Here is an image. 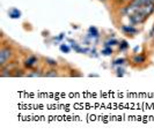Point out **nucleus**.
<instances>
[{
    "label": "nucleus",
    "instance_id": "obj_7",
    "mask_svg": "<svg viewBox=\"0 0 154 135\" xmlns=\"http://www.w3.org/2000/svg\"><path fill=\"white\" fill-rule=\"evenodd\" d=\"M88 35H89V37H92V38H99L100 37L99 30L96 29L95 27H91V28L88 29Z\"/></svg>",
    "mask_w": 154,
    "mask_h": 135
},
{
    "label": "nucleus",
    "instance_id": "obj_5",
    "mask_svg": "<svg viewBox=\"0 0 154 135\" xmlns=\"http://www.w3.org/2000/svg\"><path fill=\"white\" fill-rule=\"evenodd\" d=\"M69 42L72 43V44H71V47H72V49H73L77 53H87L88 51H89L88 49H84V47H81L80 45L77 44L75 42H73L72 39H69Z\"/></svg>",
    "mask_w": 154,
    "mask_h": 135
},
{
    "label": "nucleus",
    "instance_id": "obj_2",
    "mask_svg": "<svg viewBox=\"0 0 154 135\" xmlns=\"http://www.w3.org/2000/svg\"><path fill=\"white\" fill-rule=\"evenodd\" d=\"M12 57H13V50H12V47H9V46H2L1 50H0V65H1V67L5 66V65H7L8 61L12 59Z\"/></svg>",
    "mask_w": 154,
    "mask_h": 135
},
{
    "label": "nucleus",
    "instance_id": "obj_19",
    "mask_svg": "<svg viewBox=\"0 0 154 135\" xmlns=\"http://www.w3.org/2000/svg\"><path fill=\"white\" fill-rule=\"evenodd\" d=\"M153 34H154V28L152 29V31H151V36H153Z\"/></svg>",
    "mask_w": 154,
    "mask_h": 135
},
{
    "label": "nucleus",
    "instance_id": "obj_21",
    "mask_svg": "<svg viewBox=\"0 0 154 135\" xmlns=\"http://www.w3.org/2000/svg\"><path fill=\"white\" fill-rule=\"evenodd\" d=\"M101 1H104V0H101Z\"/></svg>",
    "mask_w": 154,
    "mask_h": 135
},
{
    "label": "nucleus",
    "instance_id": "obj_6",
    "mask_svg": "<svg viewBox=\"0 0 154 135\" xmlns=\"http://www.w3.org/2000/svg\"><path fill=\"white\" fill-rule=\"evenodd\" d=\"M9 17L11 19H20L21 17V12L17 8H12L9 10Z\"/></svg>",
    "mask_w": 154,
    "mask_h": 135
},
{
    "label": "nucleus",
    "instance_id": "obj_8",
    "mask_svg": "<svg viewBox=\"0 0 154 135\" xmlns=\"http://www.w3.org/2000/svg\"><path fill=\"white\" fill-rule=\"evenodd\" d=\"M132 61H133L134 64H143V62H145V61H146V56H144V54L134 56V57H133V59H132Z\"/></svg>",
    "mask_w": 154,
    "mask_h": 135
},
{
    "label": "nucleus",
    "instance_id": "obj_3",
    "mask_svg": "<svg viewBox=\"0 0 154 135\" xmlns=\"http://www.w3.org/2000/svg\"><path fill=\"white\" fill-rule=\"evenodd\" d=\"M37 62H38V59H37V57L36 56H29L27 59L24 60V66L27 68H34L36 65H37Z\"/></svg>",
    "mask_w": 154,
    "mask_h": 135
},
{
    "label": "nucleus",
    "instance_id": "obj_12",
    "mask_svg": "<svg viewBox=\"0 0 154 135\" xmlns=\"http://www.w3.org/2000/svg\"><path fill=\"white\" fill-rule=\"evenodd\" d=\"M102 54L103 56H111L112 54V49L110 46H104V49L102 50Z\"/></svg>",
    "mask_w": 154,
    "mask_h": 135
},
{
    "label": "nucleus",
    "instance_id": "obj_20",
    "mask_svg": "<svg viewBox=\"0 0 154 135\" xmlns=\"http://www.w3.org/2000/svg\"><path fill=\"white\" fill-rule=\"evenodd\" d=\"M122 1H124V2H130L131 0H122Z\"/></svg>",
    "mask_w": 154,
    "mask_h": 135
},
{
    "label": "nucleus",
    "instance_id": "obj_17",
    "mask_svg": "<svg viewBox=\"0 0 154 135\" xmlns=\"http://www.w3.org/2000/svg\"><path fill=\"white\" fill-rule=\"evenodd\" d=\"M116 72H117V73H116V75H117L118 77H122V76L124 75V72H125V70H124L121 66H118V67H117V69H116Z\"/></svg>",
    "mask_w": 154,
    "mask_h": 135
},
{
    "label": "nucleus",
    "instance_id": "obj_11",
    "mask_svg": "<svg viewBox=\"0 0 154 135\" xmlns=\"http://www.w3.org/2000/svg\"><path fill=\"white\" fill-rule=\"evenodd\" d=\"M126 62V59L125 58H118V59H116L114 62H112V66H122Z\"/></svg>",
    "mask_w": 154,
    "mask_h": 135
},
{
    "label": "nucleus",
    "instance_id": "obj_10",
    "mask_svg": "<svg viewBox=\"0 0 154 135\" xmlns=\"http://www.w3.org/2000/svg\"><path fill=\"white\" fill-rule=\"evenodd\" d=\"M119 44V42L117 40V39H115V38H112V39H109V40H107L106 43H104V46H115V45H118Z\"/></svg>",
    "mask_w": 154,
    "mask_h": 135
},
{
    "label": "nucleus",
    "instance_id": "obj_4",
    "mask_svg": "<svg viewBox=\"0 0 154 135\" xmlns=\"http://www.w3.org/2000/svg\"><path fill=\"white\" fill-rule=\"evenodd\" d=\"M122 31H123L125 35H136V34H138L139 30L137 28H134L133 26H122Z\"/></svg>",
    "mask_w": 154,
    "mask_h": 135
},
{
    "label": "nucleus",
    "instance_id": "obj_14",
    "mask_svg": "<svg viewBox=\"0 0 154 135\" xmlns=\"http://www.w3.org/2000/svg\"><path fill=\"white\" fill-rule=\"evenodd\" d=\"M28 76H29V77H36V76H37V77H41V76H44V74H43L41 70H34L32 73H29Z\"/></svg>",
    "mask_w": 154,
    "mask_h": 135
},
{
    "label": "nucleus",
    "instance_id": "obj_9",
    "mask_svg": "<svg viewBox=\"0 0 154 135\" xmlns=\"http://www.w3.org/2000/svg\"><path fill=\"white\" fill-rule=\"evenodd\" d=\"M44 76L45 77H56V76H58V73L56 69H50L46 73H44Z\"/></svg>",
    "mask_w": 154,
    "mask_h": 135
},
{
    "label": "nucleus",
    "instance_id": "obj_18",
    "mask_svg": "<svg viewBox=\"0 0 154 135\" xmlns=\"http://www.w3.org/2000/svg\"><path fill=\"white\" fill-rule=\"evenodd\" d=\"M14 72H15V73L13 74V76H23V75H24L23 70H21V69H20V70H19V69H15Z\"/></svg>",
    "mask_w": 154,
    "mask_h": 135
},
{
    "label": "nucleus",
    "instance_id": "obj_15",
    "mask_svg": "<svg viewBox=\"0 0 154 135\" xmlns=\"http://www.w3.org/2000/svg\"><path fill=\"white\" fill-rule=\"evenodd\" d=\"M128 47H129L128 42H126V40H122L121 44H119V51H124V50H126Z\"/></svg>",
    "mask_w": 154,
    "mask_h": 135
},
{
    "label": "nucleus",
    "instance_id": "obj_13",
    "mask_svg": "<svg viewBox=\"0 0 154 135\" xmlns=\"http://www.w3.org/2000/svg\"><path fill=\"white\" fill-rule=\"evenodd\" d=\"M59 49H60V51L64 53H69V51H71V46H69L67 44H60V46H59Z\"/></svg>",
    "mask_w": 154,
    "mask_h": 135
},
{
    "label": "nucleus",
    "instance_id": "obj_1",
    "mask_svg": "<svg viewBox=\"0 0 154 135\" xmlns=\"http://www.w3.org/2000/svg\"><path fill=\"white\" fill-rule=\"evenodd\" d=\"M148 19L144 12H141L139 8H137L134 12H132L131 14H129V20H130V23L132 26H136V24H141L144 23Z\"/></svg>",
    "mask_w": 154,
    "mask_h": 135
},
{
    "label": "nucleus",
    "instance_id": "obj_16",
    "mask_svg": "<svg viewBox=\"0 0 154 135\" xmlns=\"http://www.w3.org/2000/svg\"><path fill=\"white\" fill-rule=\"evenodd\" d=\"M45 62L50 66H57V60L51 59V58H45Z\"/></svg>",
    "mask_w": 154,
    "mask_h": 135
}]
</instances>
